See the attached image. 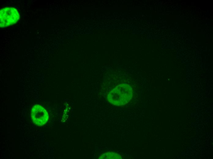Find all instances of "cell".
Segmentation results:
<instances>
[{
	"label": "cell",
	"instance_id": "6da1fadb",
	"mask_svg": "<svg viewBox=\"0 0 213 159\" xmlns=\"http://www.w3.org/2000/svg\"><path fill=\"white\" fill-rule=\"evenodd\" d=\"M133 90L127 84L119 85L108 94L107 99L110 103L117 106L124 105L131 100L133 96Z\"/></svg>",
	"mask_w": 213,
	"mask_h": 159
},
{
	"label": "cell",
	"instance_id": "7a4b0ae2",
	"mask_svg": "<svg viewBox=\"0 0 213 159\" xmlns=\"http://www.w3.org/2000/svg\"><path fill=\"white\" fill-rule=\"evenodd\" d=\"M20 16L17 10L13 7H6L0 11V26L3 28L16 23Z\"/></svg>",
	"mask_w": 213,
	"mask_h": 159
},
{
	"label": "cell",
	"instance_id": "3957f363",
	"mask_svg": "<svg viewBox=\"0 0 213 159\" xmlns=\"http://www.w3.org/2000/svg\"><path fill=\"white\" fill-rule=\"evenodd\" d=\"M31 118L33 123L42 126L45 124L48 119V115L46 110L41 105H35L31 110Z\"/></svg>",
	"mask_w": 213,
	"mask_h": 159
},
{
	"label": "cell",
	"instance_id": "277c9868",
	"mask_svg": "<svg viewBox=\"0 0 213 159\" xmlns=\"http://www.w3.org/2000/svg\"><path fill=\"white\" fill-rule=\"evenodd\" d=\"M99 158L101 159H122L121 157L119 154L116 153L112 152H107L104 153L100 156L99 157Z\"/></svg>",
	"mask_w": 213,
	"mask_h": 159
}]
</instances>
